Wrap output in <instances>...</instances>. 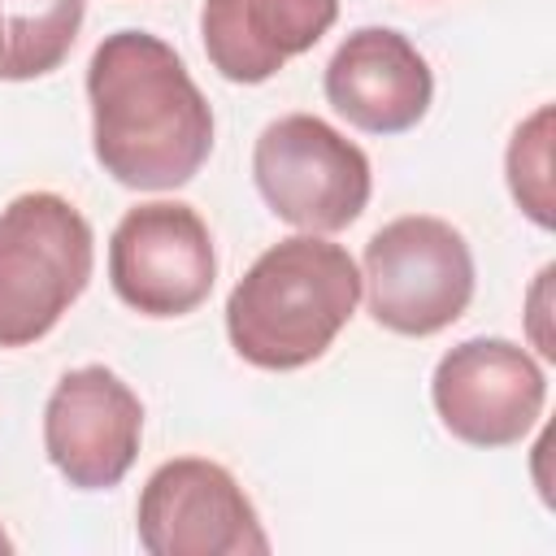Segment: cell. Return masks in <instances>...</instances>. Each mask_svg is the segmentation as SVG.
Returning <instances> with one entry per match:
<instances>
[{"label": "cell", "instance_id": "1", "mask_svg": "<svg viewBox=\"0 0 556 556\" xmlns=\"http://www.w3.org/2000/svg\"><path fill=\"white\" fill-rule=\"evenodd\" d=\"M91 148L130 191H174L213 152V109L182 56L148 30H113L87 65Z\"/></svg>", "mask_w": 556, "mask_h": 556}, {"label": "cell", "instance_id": "2", "mask_svg": "<svg viewBox=\"0 0 556 556\" xmlns=\"http://www.w3.org/2000/svg\"><path fill=\"white\" fill-rule=\"evenodd\" d=\"M361 304V269L326 235L265 248L226 300L230 348L256 369H304L339 339Z\"/></svg>", "mask_w": 556, "mask_h": 556}, {"label": "cell", "instance_id": "3", "mask_svg": "<svg viewBox=\"0 0 556 556\" xmlns=\"http://www.w3.org/2000/svg\"><path fill=\"white\" fill-rule=\"evenodd\" d=\"M91 222L56 191H22L0 208V348L43 339L87 291Z\"/></svg>", "mask_w": 556, "mask_h": 556}, {"label": "cell", "instance_id": "4", "mask_svg": "<svg viewBox=\"0 0 556 556\" xmlns=\"http://www.w3.org/2000/svg\"><path fill=\"white\" fill-rule=\"evenodd\" d=\"M361 291L382 330L430 339L460 321L473 300V252L465 235L430 213H404L365 243Z\"/></svg>", "mask_w": 556, "mask_h": 556}, {"label": "cell", "instance_id": "5", "mask_svg": "<svg viewBox=\"0 0 556 556\" xmlns=\"http://www.w3.org/2000/svg\"><path fill=\"white\" fill-rule=\"evenodd\" d=\"M252 178L261 200L304 235H334L352 226L374 191L369 156L313 113L274 117L252 148Z\"/></svg>", "mask_w": 556, "mask_h": 556}, {"label": "cell", "instance_id": "6", "mask_svg": "<svg viewBox=\"0 0 556 556\" xmlns=\"http://www.w3.org/2000/svg\"><path fill=\"white\" fill-rule=\"evenodd\" d=\"M148 556H265L269 534L235 473L208 456H174L152 469L135 508Z\"/></svg>", "mask_w": 556, "mask_h": 556}, {"label": "cell", "instance_id": "7", "mask_svg": "<svg viewBox=\"0 0 556 556\" xmlns=\"http://www.w3.org/2000/svg\"><path fill=\"white\" fill-rule=\"evenodd\" d=\"M217 278V252L204 217L182 200L126 208L109 239V282L143 317H182L200 308Z\"/></svg>", "mask_w": 556, "mask_h": 556}, {"label": "cell", "instance_id": "8", "mask_svg": "<svg viewBox=\"0 0 556 556\" xmlns=\"http://www.w3.org/2000/svg\"><path fill=\"white\" fill-rule=\"evenodd\" d=\"M430 400L452 439L469 447H513L547 404V374L521 343L482 334L439 356Z\"/></svg>", "mask_w": 556, "mask_h": 556}, {"label": "cell", "instance_id": "9", "mask_svg": "<svg viewBox=\"0 0 556 556\" xmlns=\"http://www.w3.org/2000/svg\"><path fill=\"white\" fill-rule=\"evenodd\" d=\"M139 439L143 404L113 369L78 365L61 374L43 404V452L70 486H117L139 456Z\"/></svg>", "mask_w": 556, "mask_h": 556}, {"label": "cell", "instance_id": "10", "mask_svg": "<svg viewBox=\"0 0 556 556\" xmlns=\"http://www.w3.org/2000/svg\"><path fill=\"white\" fill-rule=\"evenodd\" d=\"M326 100L356 130L404 135L426 117L434 74L408 35L391 26H361L326 65Z\"/></svg>", "mask_w": 556, "mask_h": 556}, {"label": "cell", "instance_id": "11", "mask_svg": "<svg viewBox=\"0 0 556 556\" xmlns=\"http://www.w3.org/2000/svg\"><path fill=\"white\" fill-rule=\"evenodd\" d=\"M339 22V0H204L200 39L226 83H265Z\"/></svg>", "mask_w": 556, "mask_h": 556}, {"label": "cell", "instance_id": "12", "mask_svg": "<svg viewBox=\"0 0 556 556\" xmlns=\"http://www.w3.org/2000/svg\"><path fill=\"white\" fill-rule=\"evenodd\" d=\"M87 17V0H0V78L26 83L52 74Z\"/></svg>", "mask_w": 556, "mask_h": 556}, {"label": "cell", "instance_id": "13", "mask_svg": "<svg viewBox=\"0 0 556 556\" xmlns=\"http://www.w3.org/2000/svg\"><path fill=\"white\" fill-rule=\"evenodd\" d=\"M508 191L517 200V208L539 226L552 230L556 213H552V104H539L508 139Z\"/></svg>", "mask_w": 556, "mask_h": 556}, {"label": "cell", "instance_id": "14", "mask_svg": "<svg viewBox=\"0 0 556 556\" xmlns=\"http://www.w3.org/2000/svg\"><path fill=\"white\" fill-rule=\"evenodd\" d=\"M0 552H13V539L4 534V526H0Z\"/></svg>", "mask_w": 556, "mask_h": 556}]
</instances>
